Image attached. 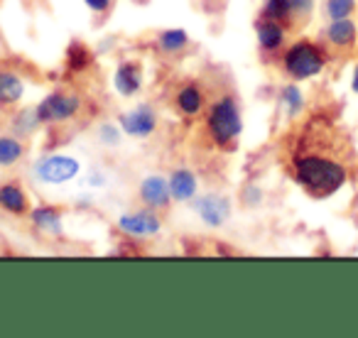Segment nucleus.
I'll list each match as a JSON object with an SVG mask.
<instances>
[{
  "mask_svg": "<svg viewBox=\"0 0 358 338\" xmlns=\"http://www.w3.org/2000/svg\"><path fill=\"white\" fill-rule=\"evenodd\" d=\"M42 125V120L37 118V110L35 108H22L20 113L13 118V135H17V138H30V135H35V130Z\"/></svg>",
  "mask_w": 358,
  "mask_h": 338,
  "instance_id": "21",
  "label": "nucleus"
},
{
  "mask_svg": "<svg viewBox=\"0 0 358 338\" xmlns=\"http://www.w3.org/2000/svg\"><path fill=\"white\" fill-rule=\"evenodd\" d=\"M280 105L287 113V118H297L304 110V94L297 84H287L280 89Z\"/></svg>",
  "mask_w": 358,
  "mask_h": 338,
  "instance_id": "20",
  "label": "nucleus"
},
{
  "mask_svg": "<svg viewBox=\"0 0 358 338\" xmlns=\"http://www.w3.org/2000/svg\"><path fill=\"white\" fill-rule=\"evenodd\" d=\"M192 45L189 35H187V30H182V27H169V30H162L157 35V50L162 52V54H182V52H187Z\"/></svg>",
  "mask_w": 358,
  "mask_h": 338,
  "instance_id": "17",
  "label": "nucleus"
},
{
  "mask_svg": "<svg viewBox=\"0 0 358 338\" xmlns=\"http://www.w3.org/2000/svg\"><path fill=\"white\" fill-rule=\"evenodd\" d=\"M35 177L42 182V184H52L59 186L71 182L74 177H79L81 164L76 157H69V154H47L40 162H35Z\"/></svg>",
  "mask_w": 358,
  "mask_h": 338,
  "instance_id": "4",
  "label": "nucleus"
},
{
  "mask_svg": "<svg viewBox=\"0 0 358 338\" xmlns=\"http://www.w3.org/2000/svg\"><path fill=\"white\" fill-rule=\"evenodd\" d=\"M289 6H292V17H294V20H307V17L314 13L317 0H289Z\"/></svg>",
  "mask_w": 358,
  "mask_h": 338,
  "instance_id": "26",
  "label": "nucleus"
},
{
  "mask_svg": "<svg viewBox=\"0 0 358 338\" xmlns=\"http://www.w3.org/2000/svg\"><path fill=\"white\" fill-rule=\"evenodd\" d=\"M25 142L17 135H0V169H10L25 159Z\"/></svg>",
  "mask_w": 358,
  "mask_h": 338,
  "instance_id": "18",
  "label": "nucleus"
},
{
  "mask_svg": "<svg viewBox=\"0 0 358 338\" xmlns=\"http://www.w3.org/2000/svg\"><path fill=\"white\" fill-rule=\"evenodd\" d=\"M206 138L216 149H236L243 133V113L231 94L219 96L206 105Z\"/></svg>",
  "mask_w": 358,
  "mask_h": 338,
  "instance_id": "2",
  "label": "nucleus"
},
{
  "mask_svg": "<svg viewBox=\"0 0 358 338\" xmlns=\"http://www.w3.org/2000/svg\"><path fill=\"white\" fill-rule=\"evenodd\" d=\"M241 201H243L245 206H260V201H263V189H260L258 184H245L243 191H241Z\"/></svg>",
  "mask_w": 358,
  "mask_h": 338,
  "instance_id": "27",
  "label": "nucleus"
},
{
  "mask_svg": "<svg viewBox=\"0 0 358 338\" xmlns=\"http://www.w3.org/2000/svg\"><path fill=\"white\" fill-rule=\"evenodd\" d=\"M327 66V54L312 40H297L282 54V69L292 81H307L319 76Z\"/></svg>",
  "mask_w": 358,
  "mask_h": 338,
  "instance_id": "3",
  "label": "nucleus"
},
{
  "mask_svg": "<svg viewBox=\"0 0 358 338\" xmlns=\"http://www.w3.org/2000/svg\"><path fill=\"white\" fill-rule=\"evenodd\" d=\"M358 37V27L351 17H343V20H331L327 27V40L334 47H351Z\"/></svg>",
  "mask_w": 358,
  "mask_h": 338,
  "instance_id": "19",
  "label": "nucleus"
},
{
  "mask_svg": "<svg viewBox=\"0 0 358 338\" xmlns=\"http://www.w3.org/2000/svg\"><path fill=\"white\" fill-rule=\"evenodd\" d=\"M113 91L123 98H135V96L143 91V66L140 61H133V59H123L118 61V66L113 69Z\"/></svg>",
  "mask_w": 358,
  "mask_h": 338,
  "instance_id": "9",
  "label": "nucleus"
},
{
  "mask_svg": "<svg viewBox=\"0 0 358 338\" xmlns=\"http://www.w3.org/2000/svg\"><path fill=\"white\" fill-rule=\"evenodd\" d=\"M206 105H209L206 103V94L196 81H187V84L179 86L177 94H174V108H177V113L187 120L199 118V115L206 110Z\"/></svg>",
  "mask_w": 358,
  "mask_h": 338,
  "instance_id": "11",
  "label": "nucleus"
},
{
  "mask_svg": "<svg viewBox=\"0 0 358 338\" xmlns=\"http://www.w3.org/2000/svg\"><path fill=\"white\" fill-rule=\"evenodd\" d=\"M84 6L89 8L91 13H96V15H106V13H110V8H113V0H84Z\"/></svg>",
  "mask_w": 358,
  "mask_h": 338,
  "instance_id": "28",
  "label": "nucleus"
},
{
  "mask_svg": "<svg viewBox=\"0 0 358 338\" xmlns=\"http://www.w3.org/2000/svg\"><path fill=\"white\" fill-rule=\"evenodd\" d=\"M351 89H353V94H358V64H356V69H353V79H351Z\"/></svg>",
  "mask_w": 358,
  "mask_h": 338,
  "instance_id": "30",
  "label": "nucleus"
},
{
  "mask_svg": "<svg viewBox=\"0 0 358 338\" xmlns=\"http://www.w3.org/2000/svg\"><path fill=\"white\" fill-rule=\"evenodd\" d=\"M37 118L42 120V125H55V123H66L81 110V98L74 94H64V91H55V94L45 96L40 103L35 105Z\"/></svg>",
  "mask_w": 358,
  "mask_h": 338,
  "instance_id": "5",
  "label": "nucleus"
},
{
  "mask_svg": "<svg viewBox=\"0 0 358 338\" xmlns=\"http://www.w3.org/2000/svg\"><path fill=\"white\" fill-rule=\"evenodd\" d=\"M27 84L17 71L0 69V108H10L25 98Z\"/></svg>",
  "mask_w": 358,
  "mask_h": 338,
  "instance_id": "16",
  "label": "nucleus"
},
{
  "mask_svg": "<svg viewBox=\"0 0 358 338\" xmlns=\"http://www.w3.org/2000/svg\"><path fill=\"white\" fill-rule=\"evenodd\" d=\"M260 15L282 22V25H287L289 20H294L289 0H263V13H260Z\"/></svg>",
  "mask_w": 358,
  "mask_h": 338,
  "instance_id": "22",
  "label": "nucleus"
},
{
  "mask_svg": "<svg viewBox=\"0 0 358 338\" xmlns=\"http://www.w3.org/2000/svg\"><path fill=\"white\" fill-rule=\"evenodd\" d=\"M324 13L329 20H343L356 13V0H324Z\"/></svg>",
  "mask_w": 358,
  "mask_h": 338,
  "instance_id": "24",
  "label": "nucleus"
},
{
  "mask_svg": "<svg viewBox=\"0 0 358 338\" xmlns=\"http://www.w3.org/2000/svg\"><path fill=\"white\" fill-rule=\"evenodd\" d=\"M194 209L206 226L221 228V226L231 219L234 206H231L229 196H224V194H204V196H196L194 199Z\"/></svg>",
  "mask_w": 358,
  "mask_h": 338,
  "instance_id": "8",
  "label": "nucleus"
},
{
  "mask_svg": "<svg viewBox=\"0 0 358 338\" xmlns=\"http://www.w3.org/2000/svg\"><path fill=\"white\" fill-rule=\"evenodd\" d=\"M106 182H103V177L101 175H91V179H89V186H103Z\"/></svg>",
  "mask_w": 358,
  "mask_h": 338,
  "instance_id": "29",
  "label": "nucleus"
},
{
  "mask_svg": "<svg viewBox=\"0 0 358 338\" xmlns=\"http://www.w3.org/2000/svg\"><path fill=\"white\" fill-rule=\"evenodd\" d=\"M91 61H94V54L86 50V45H81V42H71L69 50H66V64H69V69L71 71H84L91 66Z\"/></svg>",
  "mask_w": 358,
  "mask_h": 338,
  "instance_id": "23",
  "label": "nucleus"
},
{
  "mask_svg": "<svg viewBox=\"0 0 358 338\" xmlns=\"http://www.w3.org/2000/svg\"><path fill=\"white\" fill-rule=\"evenodd\" d=\"M169 179V191H172V199L177 204H189L199 196V179L192 169L179 167L172 169V175L167 177Z\"/></svg>",
  "mask_w": 358,
  "mask_h": 338,
  "instance_id": "13",
  "label": "nucleus"
},
{
  "mask_svg": "<svg viewBox=\"0 0 358 338\" xmlns=\"http://www.w3.org/2000/svg\"><path fill=\"white\" fill-rule=\"evenodd\" d=\"M211 3H226V0H211Z\"/></svg>",
  "mask_w": 358,
  "mask_h": 338,
  "instance_id": "31",
  "label": "nucleus"
},
{
  "mask_svg": "<svg viewBox=\"0 0 358 338\" xmlns=\"http://www.w3.org/2000/svg\"><path fill=\"white\" fill-rule=\"evenodd\" d=\"M0 209L10 216H25L30 214V196L15 182L0 184Z\"/></svg>",
  "mask_w": 358,
  "mask_h": 338,
  "instance_id": "15",
  "label": "nucleus"
},
{
  "mask_svg": "<svg viewBox=\"0 0 358 338\" xmlns=\"http://www.w3.org/2000/svg\"><path fill=\"white\" fill-rule=\"evenodd\" d=\"M292 177L312 199H329L348 182V169L322 152H299L292 157Z\"/></svg>",
  "mask_w": 358,
  "mask_h": 338,
  "instance_id": "1",
  "label": "nucleus"
},
{
  "mask_svg": "<svg viewBox=\"0 0 358 338\" xmlns=\"http://www.w3.org/2000/svg\"><path fill=\"white\" fill-rule=\"evenodd\" d=\"M30 221L40 233L52 235V238L64 235V216L55 206H37V209H32Z\"/></svg>",
  "mask_w": 358,
  "mask_h": 338,
  "instance_id": "14",
  "label": "nucleus"
},
{
  "mask_svg": "<svg viewBox=\"0 0 358 338\" xmlns=\"http://www.w3.org/2000/svg\"><path fill=\"white\" fill-rule=\"evenodd\" d=\"M115 228L120 230L128 238H152L162 230V219L155 209H138V211H128V214L118 216L115 221Z\"/></svg>",
  "mask_w": 358,
  "mask_h": 338,
  "instance_id": "6",
  "label": "nucleus"
},
{
  "mask_svg": "<svg viewBox=\"0 0 358 338\" xmlns=\"http://www.w3.org/2000/svg\"><path fill=\"white\" fill-rule=\"evenodd\" d=\"M123 135L125 133L120 130V125H115V123H101L99 130H96V138H99V142L106 145V147H118Z\"/></svg>",
  "mask_w": 358,
  "mask_h": 338,
  "instance_id": "25",
  "label": "nucleus"
},
{
  "mask_svg": "<svg viewBox=\"0 0 358 338\" xmlns=\"http://www.w3.org/2000/svg\"><path fill=\"white\" fill-rule=\"evenodd\" d=\"M255 37H258L260 50L275 54V52L282 50L285 42H287V30H285L282 22L260 15L258 20H255Z\"/></svg>",
  "mask_w": 358,
  "mask_h": 338,
  "instance_id": "12",
  "label": "nucleus"
},
{
  "mask_svg": "<svg viewBox=\"0 0 358 338\" xmlns=\"http://www.w3.org/2000/svg\"><path fill=\"white\" fill-rule=\"evenodd\" d=\"M118 125L128 138L148 140L157 130V110L150 103H138L125 110V113H120Z\"/></svg>",
  "mask_w": 358,
  "mask_h": 338,
  "instance_id": "7",
  "label": "nucleus"
},
{
  "mask_svg": "<svg viewBox=\"0 0 358 338\" xmlns=\"http://www.w3.org/2000/svg\"><path fill=\"white\" fill-rule=\"evenodd\" d=\"M138 196L143 201V206L148 209H155V211H164L169 209L172 204V191H169V179L162 175H148L143 182H140V189H138Z\"/></svg>",
  "mask_w": 358,
  "mask_h": 338,
  "instance_id": "10",
  "label": "nucleus"
}]
</instances>
